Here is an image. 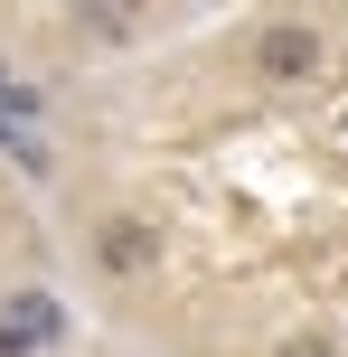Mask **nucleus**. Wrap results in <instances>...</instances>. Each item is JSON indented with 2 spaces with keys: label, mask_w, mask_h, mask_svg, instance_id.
<instances>
[{
  "label": "nucleus",
  "mask_w": 348,
  "mask_h": 357,
  "mask_svg": "<svg viewBox=\"0 0 348 357\" xmlns=\"http://www.w3.org/2000/svg\"><path fill=\"white\" fill-rule=\"evenodd\" d=\"M320 66H330V29H320V19H264V29L245 38V75H255L264 94L320 85Z\"/></svg>",
  "instance_id": "obj_1"
},
{
  "label": "nucleus",
  "mask_w": 348,
  "mask_h": 357,
  "mask_svg": "<svg viewBox=\"0 0 348 357\" xmlns=\"http://www.w3.org/2000/svg\"><path fill=\"white\" fill-rule=\"evenodd\" d=\"M85 254H94V273H104V282H151V273H160V226H151L142 207H104L85 226Z\"/></svg>",
  "instance_id": "obj_2"
},
{
  "label": "nucleus",
  "mask_w": 348,
  "mask_h": 357,
  "mask_svg": "<svg viewBox=\"0 0 348 357\" xmlns=\"http://www.w3.org/2000/svg\"><path fill=\"white\" fill-rule=\"evenodd\" d=\"M66 301L56 291H38V282H19V291H0V357H56L66 348Z\"/></svg>",
  "instance_id": "obj_3"
},
{
  "label": "nucleus",
  "mask_w": 348,
  "mask_h": 357,
  "mask_svg": "<svg viewBox=\"0 0 348 357\" xmlns=\"http://www.w3.org/2000/svg\"><path fill=\"white\" fill-rule=\"evenodd\" d=\"M273 357H339V339H330V329H282Z\"/></svg>",
  "instance_id": "obj_4"
}]
</instances>
